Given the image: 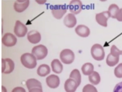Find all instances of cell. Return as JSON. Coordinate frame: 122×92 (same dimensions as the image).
Returning a JSON list of instances; mask_svg holds the SVG:
<instances>
[{
  "label": "cell",
  "mask_w": 122,
  "mask_h": 92,
  "mask_svg": "<svg viewBox=\"0 0 122 92\" xmlns=\"http://www.w3.org/2000/svg\"><path fill=\"white\" fill-rule=\"evenodd\" d=\"M21 61L22 64L25 67L30 69L35 68L37 62L36 59L32 54L25 53L22 55Z\"/></svg>",
  "instance_id": "cell-1"
},
{
  "label": "cell",
  "mask_w": 122,
  "mask_h": 92,
  "mask_svg": "<svg viewBox=\"0 0 122 92\" xmlns=\"http://www.w3.org/2000/svg\"><path fill=\"white\" fill-rule=\"evenodd\" d=\"M91 52L93 58L96 60H102L104 58L105 54L104 49L100 44L94 45L91 49Z\"/></svg>",
  "instance_id": "cell-2"
},
{
  "label": "cell",
  "mask_w": 122,
  "mask_h": 92,
  "mask_svg": "<svg viewBox=\"0 0 122 92\" xmlns=\"http://www.w3.org/2000/svg\"><path fill=\"white\" fill-rule=\"evenodd\" d=\"M48 53V51L46 47L41 44L35 46L32 51V54L37 60H43L46 57Z\"/></svg>",
  "instance_id": "cell-3"
},
{
  "label": "cell",
  "mask_w": 122,
  "mask_h": 92,
  "mask_svg": "<svg viewBox=\"0 0 122 92\" xmlns=\"http://www.w3.org/2000/svg\"><path fill=\"white\" fill-rule=\"evenodd\" d=\"M52 14L54 17L57 19L62 18L67 12V8L66 5H51L50 7Z\"/></svg>",
  "instance_id": "cell-4"
},
{
  "label": "cell",
  "mask_w": 122,
  "mask_h": 92,
  "mask_svg": "<svg viewBox=\"0 0 122 92\" xmlns=\"http://www.w3.org/2000/svg\"><path fill=\"white\" fill-rule=\"evenodd\" d=\"M60 58L61 61L65 64L72 63L75 59V55L73 51L69 49H65L61 52Z\"/></svg>",
  "instance_id": "cell-5"
},
{
  "label": "cell",
  "mask_w": 122,
  "mask_h": 92,
  "mask_svg": "<svg viewBox=\"0 0 122 92\" xmlns=\"http://www.w3.org/2000/svg\"><path fill=\"white\" fill-rule=\"evenodd\" d=\"M2 73L5 74L11 73L14 70L15 64L10 59H2Z\"/></svg>",
  "instance_id": "cell-6"
},
{
  "label": "cell",
  "mask_w": 122,
  "mask_h": 92,
  "mask_svg": "<svg viewBox=\"0 0 122 92\" xmlns=\"http://www.w3.org/2000/svg\"><path fill=\"white\" fill-rule=\"evenodd\" d=\"M82 4L79 0H73L67 6L70 12L73 14L77 15L80 13L82 8Z\"/></svg>",
  "instance_id": "cell-7"
},
{
  "label": "cell",
  "mask_w": 122,
  "mask_h": 92,
  "mask_svg": "<svg viewBox=\"0 0 122 92\" xmlns=\"http://www.w3.org/2000/svg\"><path fill=\"white\" fill-rule=\"evenodd\" d=\"M17 39L16 37L10 33L5 34L2 38V42L7 47H12L16 44Z\"/></svg>",
  "instance_id": "cell-8"
},
{
  "label": "cell",
  "mask_w": 122,
  "mask_h": 92,
  "mask_svg": "<svg viewBox=\"0 0 122 92\" xmlns=\"http://www.w3.org/2000/svg\"><path fill=\"white\" fill-rule=\"evenodd\" d=\"M14 32L16 36L19 37H23L26 35L28 32V29L26 26L19 20L16 23Z\"/></svg>",
  "instance_id": "cell-9"
},
{
  "label": "cell",
  "mask_w": 122,
  "mask_h": 92,
  "mask_svg": "<svg viewBox=\"0 0 122 92\" xmlns=\"http://www.w3.org/2000/svg\"><path fill=\"white\" fill-rule=\"evenodd\" d=\"M110 17V15L108 11H105L97 14L96 15V20L97 22L103 27H107V22Z\"/></svg>",
  "instance_id": "cell-10"
},
{
  "label": "cell",
  "mask_w": 122,
  "mask_h": 92,
  "mask_svg": "<svg viewBox=\"0 0 122 92\" xmlns=\"http://www.w3.org/2000/svg\"><path fill=\"white\" fill-rule=\"evenodd\" d=\"M46 82L49 87L51 88L55 89L59 87L60 84V80L58 76L52 74L46 78Z\"/></svg>",
  "instance_id": "cell-11"
},
{
  "label": "cell",
  "mask_w": 122,
  "mask_h": 92,
  "mask_svg": "<svg viewBox=\"0 0 122 92\" xmlns=\"http://www.w3.org/2000/svg\"><path fill=\"white\" fill-rule=\"evenodd\" d=\"M29 4V0H17L14 3V8L17 12H22L27 8Z\"/></svg>",
  "instance_id": "cell-12"
},
{
  "label": "cell",
  "mask_w": 122,
  "mask_h": 92,
  "mask_svg": "<svg viewBox=\"0 0 122 92\" xmlns=\"http://www.w3.org/2000/svg\"><path fill=\"white\" fill-rule=\"evenodd\" d=\"M79 86L76 81L70 78L66 81L64 84V88L66 92H75Z\"/></svg>",
  "instance_id": "cell-13"
},
{
  "label": "cell",
  "mask_w": 122,
  "mask_h": 92,
  "mask_svg": "<svg viewBox=\"0 0 122 92\" xmlns=\"http://www.w3.org/2000/svg\"><path fill=\"white\" fill-rule=\"evenodd\" d=\"M27 38L31 43L36 44L39 42L41 39V36L40 33L37 31L32 30L28 33Z\"/></svg>",
  "instance_id": "cell-14"
},
{
  "label": "cell",
  "mask_w": 122,
  "mask_h": 92,
  "mask_svg": "<svg viewBox=\"0 0 122 92\" xmlns=\"http://www.w3.org/2000/svg\"><path fill=\"white\" fill-rule=\"evenodd\" d=\"M76 18L73 14H69L65 16L64 20V23L65 25L68 28H72L77 23Z\"/></svg>",
  "instance_id": "cell-15"
},
{
  "label": "cell",
  "mask_w": 122,
  "mask_h": 92,
  "mask_svg": "<svg viewBox=\"0 0 122 92\" xmlns=\"http://www.w3.org/2000/svg\"><path fill=\"white\" fill-rule=\"evenodd\" d=\"M76 33L79 36L84 37H86L90 35V31L89 28L85 25H79L75 29Z\"/></svg>",
  "instance_id": "cell-16"
},
{
  "label": "cell",
  "mask_w": 122,
  "mask_h": 92,
  "mask_svg": "<svg viewBox=\"0 0 122 92\" xmlns=\"http://www.w3.org/2000/svg\"><path fill=\"white\" fill-rule=\"evenodd\" d=\"M51 66L52 71L55 73L59 74L62 72L63 65L61 63L58 59H55L51 63Z\"/></svg>",
  "instance_id": "cell-17"
},
{
  "label": "cell",
  "mask_w": 122,
  "mask_h": 92,
  "mask_svg": "<svg viewBox=\"0 0 122 92\" xmlns=\"http://www.w3.org/2000/svg\"><path fill=\"white\" fill-rule=\"evenodd\" d=\"M51 69L48 65L43 64L40 65L38 68L37 73L38 74L42 77H45L50 73Z\"/></svg>",
  "instance_id": "cell-18"
},
{
  "label": "cell",
  "mask_w": 122,
  "mask_h": 92,
  "mask_svg": "<svg viewBox=\"0 0 122 92\" xmlns=\"http://www.w3.org/2000/svg\"><path fill=\"white\" fill-rule=\"evenodd\" d=\"M26 84L29 90L35 88L42 89L41 83L35 79L31 78L28 79L26 81Z\"/></svg>",
  "instance_id": "cell-19"
},
{
  "label": "cell",
  "mask_w": 122,
  "mask_h": 92,
  "mask_svg": "<svg viewBox=\"0 0 122 92\" xmlns=\"http://www.w3.org/2000/svg\"><path fill=\"white\" fill-rule=\"evenodd\" d=\"M94 67L91 63H86L84 64L81 68L83 74L85 75H89L93 72Z\"/></svg>",
  "instance_id": "cell-20"
},
{
  "label": "cell",
  "mask_w": 122,
  "mask_h": 92,
  "mask_svg": "<svg viewBox=\"0 0 122 92\" xmlns=\"http://www.w3.org/2000/svg\"><path fill=\"white\" fill-rule=\"evenodd\" d=\"M119 60V57H115L110 53L107 56L106 62L107 64L109 66L112 67L114 66L118 63Z\"/></svg>",
  "instance_id": "cell-21"
},
{
  "label": "cell",
  "mask_w": 122,
  "mask_h": 92,
  "mask_svg": "<svg viewBox=\"0 0 122 92\" xmlns=\"http://www.w3.org/2000/svg\"><path fill=\"white\" fill-rule=\"evenodd\" d=\"M89 79L90 82L93 84L97 85L100 82V77L97 72L94 71L89 76Z\"/></svg>",
  "instance_id": "cell-22"
},
{
  "label": "cell",
  "mask_w": 122,
  "mask_h": 92,
  "mask_svg": "<svg viewBox=\"0 0 122 92\" xmlns=\"http://www.w3.org/2000/svg\"><path fill=\"white\" fill-rule=\"evenodd\" d=\"M70 78L73 79L79 86L81 82V76L79 71L77 69L73 70L71 73Z\"/></svg>",
  "instance_id": "cell-23"
},
{
  "label": "cell",
  "mask_w": 122,
  "mask_h": 92,
  "mask_svg": "<svg viewBox=\"0 0 122 92\" xmlns=\"http://www.w3.org/2000/svg\"><path fill=\"white\" fill-rule=\"evenodd\" d=\"M119 9L118 6L117 5L113 4L111 5L108 10L111 17L113 18H116Z\"/></svg>",
  "instance_id": "cell-24"
},
{
  "label": "cell",
  "mask_w": 122,
  "mask_h": 92,
  "mask_svg": "<svg viewBox=\"0 0 122 92\" xmlns=\"http://www.w3.org/2000/svg\"><path fill=\"white\" fill-rule=\"evenodd\" d=\"M110 54L115 57H119L122 55V51L119 50L114 45H113L111 49Z\"/></svg>",
  "instance_id": "cell-25"
},
{
  "label": "cell",
  "mask_w": 122,
  "mask_h": 92,
  "mask_svg": "<svg viewBox=\"0 0 122 92\" xmlns=\"http://www.w3.org/2000/svg\"><path fill=\"white\" fill-rule=\"evenodd\" d=\"M82 92H98L97 89L93 85L88 84L83 87Z\"/></svg>",
  "instance_id": "cell-26"
},
{
  "label": "cell",
  "mask_w": 122,
  "mask_h": 92,
  "mask_svg": "<svg viewBox=\"0 0 122 92\" xmlns=\"http://www.w3.org/2000/svg\"><path fill=\"white\" fill-rule=\"evenodd\" d=\"M114 74L118 78H122V63L119 64L115 68Z\"/></svg>",
  "instance_id": "cell-27"
},
{
  "label": "cell",
  "mask_w": 122,
  "mask_h": 92,
  "mask_svg": "<svg viewBox=\"0 0 122 92\" xmlns=\"http://www.w3.org/2000/svg\"><path fill=\"white\" fill-rule=\"evenodd\" d=\"M113 92H122V82L116 85L114 88Z\"/></svg>",
  "instance_id": "cell-28"
},
{
  "label": "cell",
  "mask_w": 122,
  "mask_h": 92,
  "mask_svg": "<svg viewBox=\"0 0 122 92\" xmlns=\"http://www.w3.org/2000/svg\"><path fill=\"white\" fill-rule=\"evenodd\" d=\"M11 92H26L25 89L21 87H17L13 89Z\"/></svg>",
  "instance_id": "cell-29"
},
{
  "label": "cell",
  "mask_w": 122,
  "mask_h": 92,
  "mask_svg": "<svg viewBox=\"0 0 122 92\" xmlns=\"http://www.w3.org/2000/svg\"><path fill=\"white\" fill-rule=\"evenodd\" d=\"M116 18L119 22H122V8L120 9L117 15Z\"/></svg>",
  "instance_id": "cell-30"
},
{
  "label": "cell",
  "mask_w": 122,
  "mask_h": 92,
  "mask_svg": "<svg viewBox=\"0 0 122 92\" xmlns=\"http://www.w3.org/2000/svg\"><path fill=\"white\" fill-rule=\"evenodd\" d=\"M29 92H43L42 89L39 88H35L29 90Z\"/></svg>",
  "instance_id": "cell-31"
},
{
  "label": "cell",
  "mask_w": 122,
  "mask_h": 92,
  "mask_svg": "<svg viewBox=\"0 0 122 92\" xmlns=\"http://www.w3.org/2000/svg\"><path fill=\"white\" fill-rule=\"evenodd\" d=\"M2 92H7L6 88L4 86H2Z\"/></svg>",
  "instance_id": "cell-32"
}]
</instances>
